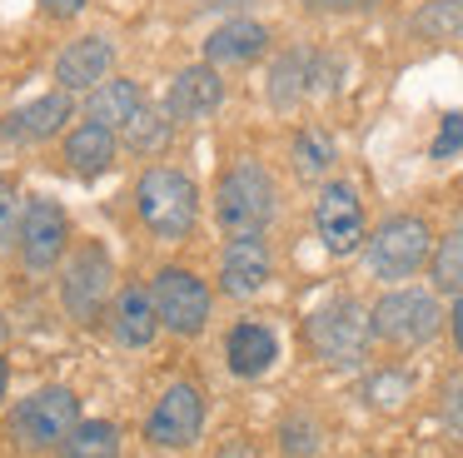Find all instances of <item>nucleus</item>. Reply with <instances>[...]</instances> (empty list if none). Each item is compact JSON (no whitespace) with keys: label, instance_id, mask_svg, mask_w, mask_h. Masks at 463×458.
Listing matches in <instances>:
<instances>
[{"label":"nucleus","instance_id":"nucleus-1","mask_svg":"<svg viewBox=\"0 0 463 458\" xmlns=\"http://www.w3.org/2000/svg\"><path fill=\"white\" fill-rule=\"evenodd\" d=\"M135 209L160 239H184L200 224V189L170 165H150L135 185Z\"/></svg>","mask_w":463,"mask_h":458},{"label":"nucleus","instance_id":"nucleus-2","mask_svg":"<svg viewBox=\"0 0 463 458\" xmlns=\"http://www.w3.org/2000/svg\"><path fill=\"white\" fill-rule=\"evenodd\" d=\"M274 209H279V189L260 159H240L234 169H224L220 189H214V215L230 234H264Z\"/></svg>","mask_w":463,"mask_h":458},{"label":"nucleus","instance_id":"nucleus-3","mask_svg":"<svg viewBox=\"0 0 463 458\" xmlns=\"http://www.w3.org/2000/svg\"><path fill=\"white\" fill-rule=\"evenodd\" d=\"M369 329L393 348H419L443 329V309L429 289H393L369 309Z\"/></svg>","mask_w":463,"mask_h":458},{"label":"nucleus","instance_id":"nucleus-4","mask_svg":"<svg viewBox=\"0 0 463 458\" xmlns=\"http://www.w3.org/2000/svg\"><path fill=\"white\" fill-rule=\"evenodd\" d=\"M369 309L359 304V299H329V304L319 309V314L309 319V344L314 354L324 358V364L334 368H354L364 364V354H369Z\"/></svg>","mask_w":463,"mask_h":458},{"label":"nucleus","instance_id":"nucleus-5","mask_svg":"<svg viewBox=\"0 0 463 458\" xmlns=\"http://www.w3.org/2000/svg\"><path fill=\"white\" fill-rule=\"evenodd\" d=\"M429 254H433V234L419 215H393L369 234V269L373 279H389V284L413 279L429 264Z\"/></svg>","mask_w":463,"mask_h":458},{"label":"nucleus","instance_id":"nucleus-6","mask_svg":"<svg viewBox=\"0 0 463 458\" xmlns=\"http://www.w3.org/2000/svg\"><path fill=\"white\" fill-rule=\"evenodd\" d=\"M75 424H80V398H75V388H41V394L15 404L11 438L21 448L45 453V448H61Z\"/></svg>","mask_w":463,"mask_h":458},{"label":"nucleus","instance_id":"nucleus-7","mask_svg":"<svg viewBox=\"0 0 463 458\" xmlns=\"http://www.w3.org/2000/svg\"><path fill=\"white\" fill-rule=\"evenodd\" d=\"M155 314H160V324L170 329V334H200L204 324H210V309H214V294H210V284H204L194 269H180V264H170V269H160L155 274Z\"/></svg>","mask_w":463,"mask_h":458},{"label":"nucleus","instance_id":"nucleus-8","mask_svg":"<svg viewBox=\"0 0 463 458\" xmlns=\"http://www.w3.org/2000/svg\"><path fill=\"white\" fill-rule=\"evenodd\" d=\"M15 249H21V264L31 274H45L65 259L71 249V219L55 199L35 195L31 205H21V229H15Z\"/></svg>","mask_w":463,"mask_h":458},{"label":"nucleus","instance_id":"nucleus-9","mask_svg":"<svg viewBox=\"0 0 463 458\" xmlns=\"http://www.w3.org/2000/svg\"><path fill=\"white\" fill-rule=\"evenodd\" d=\"M110 279H115V264L100 244H80L71 259H65V274H61V304L71 319L90 324L100 319L105 299H110Z\"/></svg>","mask_w":463,"mask_h":458},{"label":"nucleus","instance_id":"nucleus-10","mask_svg":"<svg viewBox=\"0 0 463 458\" xmlns=\"http://www.w3.org/2000/svg\"><path fill=\"white\" fill-rule=\"evenodd\" d=\"M314 229H319V244L334 259L354 254L364 244V199L349 179H329L314 199Z\"/></svg>","mask_w":463,"mask_h":458},{"label":"nucleus","instance_id":"nucleus-11","mask_svg":"<svg viewBox=\"0 0 463 458\" xmlns=\"http://www.w3.org/2000/svg\"><path fill=\"white\" fill-rule=\"evenodd\" d=\"M204 428V388L180 378L165 388V398L155 404V414L145 418V438L160 448H190Z\"/></svg>","mask_w":463,"mask_h":458},{"label":"nucleus","instance_id":"nucleus-12","mask_svg":"<svg viewBox=\"0 0 463 458\" xmlns=\"http://www.w3.org/2000/svg\"><path fill=\"white\" fill-rule=\"evenodd\" d=\"M115 70V45L105 35H80L55 55V85L65 95H80V90H95L100 80H110Z\"/></svg>","mask_w":463,"mask_h":458},{"label":"nucleus","instance_id":"nucleus-13","mask_svg":"<svg viewBox=\"0 0 463 458\" xmlns=\"http://www.w3.org/2000/svg\"><path fill=\"white\" fill-rule=\"evenodd\" d=\"M269 269H274V259L260 234H234L220 254V289L234 299H250L269 284Z\"/></svg>","mask_w":463,"mask_h":458},{"label":"nucleus","instance_id":"nucleus-14","mask_svg":"<svg viewBox=\"0 0 463 458\" xmlns=\"http://www.w3.org/2000/svg\"><path fill=\"white\" fill-rule=\"evenodd\" d=\"M224 100V80L214 65H190L175 75L170 95H165V115L175 119V125H190V119H204L214 115Z\"/></svg>","mask_w":463,"mask_h":458},{"label":"nucleus","instance_id":"nucleus-15","mask_svg":"<svg viewBox=\"0 0 463 458\" xmlns=\"http://www.w3.org/2000/svg\"><path fill=\"white\" fill-rule=\"evenodd\" d=\"M274 358H279V339H274V329L260 324V319H244V324H234L230 334H224V364H230V374L260 378Z\"/></svg>","mask_w":463,"mask_h":458},{"label":"nucleus","instance_id":"nucleus-16","mask_svg":"<svg viewBox=\"0 0 463 458\" xmlns=\"http://www.w3.org/2000/svg\"><path fill=\"white\" fill-rule=\"evenodd\" d=\"M75 115L71 95L65 90H55V95H41L31 100V105H21L5 125H0V139H21V145H31V139H51L65 129V119Z\"/></svg>","mask_w":463,"mask_h":458},{"label":"nucleus","instance_id":"nucleus-17","mask_svg":"<svg viewBox=\"0 0 463 458\" xmlns=\"http://www.w3.org/2000/svg\"><path fill=\"white\" fill-rule=\"evenodd\" d=\"M264 50H269V30L260 25V20H230V25H220L210 40H204V65H250V60H260Z\"/></svg>","mask_w":463,"mask_h":458},{"label":"nucleus","instance_id":"nucleus-18","mask_svg":"<svg viewBox=\"0 0 463 458\" xmlns=\"http://www.w3.org/2000/svg\"><path fill=\"white\" fill-rule=\"evenodd\" d=\"M319 55H309V50H289V55L274 60L269 70V105L274 110H294L304 95H314L319 90Z\"/></svg>","mask_w":463,"mask_h":458},{"label":"nucleus","instance_id":"nucleus-19","mask_svg":"<svg viewBox=\"0 0 463 458\" xmlns=\"http://www.w3.org/2000/svg\"><path fill=\"white\" fill-rule=\"evenodd\" d=\"M65 165H71L75 175H85V179L105 175V169L115 165V129L95 125V119L75 125L71 135H65Z\"/></svg>","mask_w":463,"mask_h":458},{"label":"nucleus","instance_id":"nucleus-20","mask_svg":"<svg viewBox=\"0 0 463 458\" xmlns=\"http://www.w3.org/2000/svg\"><path fill=\"white\" fill-rule=\"evenodd\" d=\"M155 329H160V314H155L150 289L145 284L120 289V299H115V339H120L125 348H145L155 339Z\"/></svg>","mask_w":463,"mask_h":458},{"label":"nucleus","instance_id":"nucleus-21","mask_svg":"<svg viewBox=\"0 0 463 458\" xmlns=\"http://www.w3.org/2000/svg\"><path fill=\"white\" fill-rule=\"evenodd\" d=\"M140 110H145V95H140V85H135V80H100V85L90 90L85 115H90L95 125H105V129H115V135H120V129L140 115Z\"/></svg>","mask_w":463,"mask_h":458},{"label":"nucleus","instance_id":"nucleus-22","mask_svg":"<svg viewBox=\"0 0 463 458\" xmlns=\"http://www.w3.org/2000/svg\"><path fill=\"white\" fill-rule=\"evenodd\" d=\"M61 458H120V428L105 424V418H80L65 434Z\"/></svg>","mask_w":463,"mask_h":458},{"label":"nucleus","instance_id":"nucleus-23","mask_svg":"<svg viewBox=\"0 0 463 458\" xmlns=\"http://www.w3.org/2000/svg\"><path fill=\"white\" fill-rule=\"evenodd\" d=\"M120 135H125V145H130L135 155L155 159V155H165V149H170V135H175V119L165 115V110H140V115H135L130 125L120 129Z\"/></svg>","mask_w":463,"mask_h":458},{"label":"nucleus","instance_id":"nucleus-24","mask_svg":"<svg viewBox=\"0 0 463 458\" xmlns=\"http://www.w3.org/2000/svg\"><path fill=\"white\" fill-rule=\"evenodd\" d=\"M334 159H339V149H334L329 129H299L294 135V175L299 179H324L334 169Z\"/></svg>","mask_w":463,"mask_h":458},{"label":"nucleus","instance_id":"nucleus-25","mask_svg":"<svg viewBox=\"0 0 463 458\" xmlns=\"http://www.w3.org/2000/svg\"><path fill=\"white\" fill-rule=\"evenodd\" d=\"M413 35L419 40H453L463 35V0H429L423 10H413Z\"/></svg>","mask_w":463,"mask_h":458},{"label":"nucleus","instance_id":"nucleus-26","mask_svg":"<svg viewBox=\"0 0 463 458\" xmlns=\"http://www.w3.org/2000/svg\"><path fill=\"white\" fill-rule=\"evenodd\" d=\"M429 264H433V289L463 299V229H453L449 239H439V249L429 254Z\"/></svg>","mask_w":463,"mask_h":458},{"label":"nucleus","instance_id":"nucleus-27","mask_svg":"<svg viewBox=\"0 0 463 458\" xmlns=\"http://www.w3.org/2000/svg\"><path fill=\"white\" fill-rule=\"evenodd\" d=\"M15 229H21V195H15V179L0 175V254L15 244Z\"/></svg>","mask_w":463,"mask_h":458},{"label":"nucleus","instance_id":"nucleus-28","mask_svg":"<svg viewBox=\"0 0 463 458\" xmlns=\"http://www.w3.org/2000/svg\"><path fill=\"white\" fill-rule=\"evenodd\" d=\"M279 438H284V453H294V458H309L314 448H319V428H314L309 418H289V424L279 428Z\"/></svg>","mask_w":463,"mask_h":458},{"label":"nucleus","instance_id":"nucleus-29","mask_svg":"<svg viewBox=\"0 0 463 458\" xmlns=\"http://www.w3.org/2000/svg\"><path fill=\"white\" fill-rule=\"evenodd\" d=\"M458 149H463V115H443L439 135H433V145H429V159H449V155H458Z\"/></svg>","mask_w":463,"mask_h":458},{"label":"nucleus","instance_id":"nucleus-30","mask_svg":"<svg viewBox=\"0 0 463 458\" xmlns=\"http://www.w3.org/2000/svg\"><path fill=\"white\" fill-rule=\"evenodd\" d=\"M439 408H443V424L463 438V374H453L449 384H443V404Z\"/></svg>","mask_w":463,"mask_h":458},{"label":"nucleus","instance_id":"nucleus-31","mask_svg":"<svg viewBox=\"0 0 463 458\" xmlns=\"http://www.w3.org/2000/svg\"><path fill=\"white\" fill-rule=\"evenodd\" d=\"M85 5H90V0H41V10H45L51 20H75Z\"/></svg>","mask_w":463,"mask_h":458},{"label":"nucleus","instance_id":"nucleus-32","mask_svg":"<svg viewBox=\"0 0 463 458\" xmlns=\"http://www.w3.org/2000/svg\"><path fill=\"white\" fill-rule=\"evenodd\" d=\"M314 10H334V15H349V10H369L379 5V0H309Z\"/></svg>","mask_w":463,"mask_h":458},{"label":"nucleus","instance_id":"nucleus-33","mask_svg":"<svg viewBox=\"0 0 463 458\" xmlns=\"http://www.w3.org/2000/svg\"><path fill=\"white\" fill-rule=\"evenodd\" d=\"M449 324H453V344H458V354H463V299H458V304H453Z\"/></svg>","mask_w":463,"mask_h":458},{"label":"nucleus","instance_id":"nucleus-34","mask_svg":"<svg viewBox=\"0 0 463 458\" xmlns=\"http://www.w3.org/2000/svg\"><path fill=\"white\" fill-rule=\"evenodd\" d=\"M5 384H11V364L0 358V398H5Z\"/></svg>","mask_w":463,"mask_h":458},{"label":"nucleus","instance_id":"nucleus-35","mask_svg":"<svg viewBox=\"0 0 463 458\" xmlns=\"http://www.w3.org/2000/svg\"><path fill=\"white\" fill-rule=\"evenodd\" d=\"M0 344H5V319H0Z\"/></svg>","mask_w":463,"mask_h":458}]
</instances>
